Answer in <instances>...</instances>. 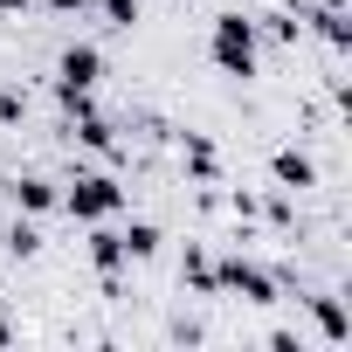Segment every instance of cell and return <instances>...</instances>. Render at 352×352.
<instances>
[{"instance_id":"cell-6","label":"cell","mask_w":352,"mask_h":352,"mask_svg":"<svg viewBox=\"0 0 352 352\" xmlns=\"http://www.w3.org/2000/svg\"><path fill=\"white\" fill-rule=\"evenodd\" d=\"M270 180H276L283 194H304V187H318V166H311V152L276 145V152H270Z\"/></svg>"},{"instance_id":"cell-18","label":"cell","mask_w":352,"mask_h":352,"mask_svg":"<svg viewBox=\"0 0 352 352\" xmlns=\"http://www.w3.org/2000/svg\"><path fill=\"white\" fill-rule=\"evenodd\" d=\"M21 8H28V0H0V14H21Z\"/></svg>"},{"instance_id":"cell-10","label":"cell","mask_w":352,"mask_h":352,"mask_svg":"<svg viewBox=\"0 0 352 352\" xmlns=\"http://www.w3.org/2000/svg\"><path fill=\"white\" fill-rule=\"evenodd\" d=\"M180 283L201 290V297H214V256H208V249H187V256H180Z\"/></svg>"},{"instance_id":"cell-11","label":"cell","mask_w":352,"mask_h":352,"mask_svg":"<svg viewBox=\"0 0 352 352\" xmlns=\"http://www.w3.org/2000/svg\"><path fill=\"white\" fill-rule=\"evenodd\" d=\"M76 145H90V152H118V131H111V118L83 111V118H76Z\"/></svg>"},{"instance_id":"cell-9","label":"cell","mask_w":352,"mask_h":352,"mask_svg":"<svg viewBox=\"0 0 352 352\" xmlns=\"http://www.w3.org/2000/svg\"><path fill=\"white\" fill-rule=\"evenodd\" d=\"M187 173H194L201 187H214V180H221V152H214V138L187 131Z\"/></svg>"},{"instance_id":"cell-1","label":"cell","mask_w":352,"mask_h":352,"mask_svg":"<svg viewBox=\"0 0 352 352\" xmlns=\"http://www.w3.org/2000/svg\"><path fill=\"white\" fill-rule=\"evenodd\" d=\"M208 56L221 76H256V56H263V28L256 14H214L208 28Z\"/></svg>"},{"instance_id":"cell-8","label":"cell","mask_w":352,"mask_h":352,"mask_svg":"<svg viewBox=\"0 0 352 352\" xmlns=\"http://www.w3.org/2000/svg\"><path fill=\"white\" fill-rule=\"evenodd\" d=\"M14 208L21 214H49V208H63V194H56V180H42V173H21L14 180Z\"/></svg>"},{"instance_id":"cell-5","label":"cell","mask_w":352,"mask_h":352,"mask_svg":"<svg viewBox=\"0 0 352 352\" xmlns=\"http://www.w3.org/2000/svg\"><path fill=\"white\" fill-rule=\"evenodd\" d=\"M83 249H90V263H97L104 290H118V270L131 263V256H124V235H118V228H104V221H90V242H83Z\"/></svg>"},{"instance_id":"cell-15","label":"cell","mask_w":352,"mask_h":352,"mask_svg":"<svg viewBox=\"0 0 352 352\" xmlns=\"http://www.w3.org/2000/svg\"><path fill=\"white\" fill-rule=\"evenodd\" d=\"M8 242H14V256H35V249H42V235H35L28 221H14V228H8Z\"/></svg>"},{"instance_id":"cell-17","label":"cell","mask_w":352,"mask_h":352,"mask_svg":"<svg viewBox=\"0 0 352 352\" xmlns=\"http://www.w3.org/2000/svg\"><path fill=\"white\" fill-rule=\"evenodd\" d=\"M28 8H49V14H83L90 0H28Z\"/></svg>"},{"instance_id":"cell-12","label":"cell","mask_w":352,"mask_h":352,"mask_svg":"<svg viewBox=\"0 0 352 352\" xmlns=\"http://www.w3.org/2000/svg\"><path fill=\"white\" fill-rule=\"evenodd\" d=\"M118 235H124V256H131V263L159 256V228H152V221H131V228H118Z\"/></svg>"},{"instance_id":"cell-16","label":"cell","mask_w":352,"mask_h":352,"mask_svg":"<svg viewBox=\"0 0 352 352\" xmlns=\"http://www.w3.org/2000/svg\"><path fill=\"white\" fill-rule=\"evenodd\" d=\"M14 118H28V97L21 90H0V124H14Z\"/></svg>"},{"instance_id":"cell-2","label":"cell","mask_w":352,"mask_h":352,"mask_svg":"<svg viewBox=\"0 0 352 352\" xmlns=\"http://www.w3.org/2000/svg\"><path fill=\"white\" fill-rule=\"evenodd\" d=\"M97 76H104V56H97L90 42H69V49L56 56V97H63V111H69V118H83V111H90Z\"/></svg>"},{"instance_id":"cell-14","label":"cell","mask_w":352,"mask_h":352,"mask_svg":"<svg viewBox=\"0 0 352 352\" xmlns=\"http://www.w3.org/2000/svg\"><path fill=\"white\" fill-rule=\"evenodd\" d=\"M97 8H104V21H111V28H131L145 0H97Z\"/></svg>"},{"instance_id":"cell-13","label":"cell","mask_w":352,"mask_h":352,"mask_svg":"<svg viewBox=\"0 0 352 352\" xmlns=\"http://www.w3.org/2000/svg\"><path fill=\"white\" fill-rule=\"evenodd\" d=\"M256 28H270L276 42H297V35H304V14H263Z\"/></svg>"},{"instance_id":"cell-3","label":"cell","mask_w":352,"mask_h":352,"mask_svg":"<svg viewBox=\"0 0 352 352\" xmlns=\"http://www.w3.org/2000/svg\"><path fill=\"white\" fill-rule=\"evenodd\" d=\"M214 297H242V304H276V276L249 256H221L214 263Z\"/></svg>"},{"instance_id":"cell-7","label":"cell","mask_w":352,"mask_h":352,"mask_svg":"<svg viewBox=\"0 0 352 352\" xmlns=\"http://www.w3.org/2000/svg\"><path fill=\"white\" fill-rule=\"evenodd\" d=\"M304 304H311V324H318L324 345H345V338H352V318H345L338 297H304Z\"/></svg>"},{"instance_id":"cell-4","label":"cell","mask_w":352,"mask_h":352,"mask_svg":"<svg viewBox=\"0 0 352 352\" xmlns=\"http://www.w3.org/2000/svg\"><path fill=\"white\" fill-rule=\"evenodd\" d=\"M63 208H69L76 221H111V214L124 208V187L111 180V173H76L69 194H63Z\"/></svg>"}]
</instances>
